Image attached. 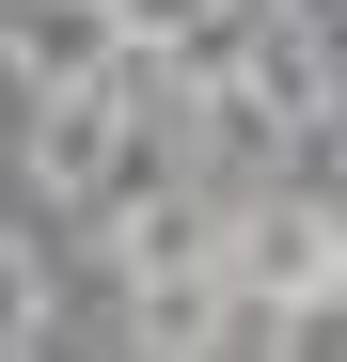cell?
Returning <instances> with one entry per match:
<instances>
[{"mask_svg": "<svg viewBox=\"0 0 347 362\" xmlns=\"http://www.w3.org/2000/svg\"><path fill=\"white\" fill-rule=\"evenodd\" d=\"M32 189L47 205H110V189H127V95H110V79L32 95Z\"/></svg>", "mask_w": 347, "mask_h": 362, "instance_id": "6da1fadb", "label": "cell"}, {"mask_svg": "<svg viewBox=\"0 0 347 362\" xmlns=\"http://www.w3.org/2000/svg\"><path fill=\"white\" fill-rule=\"evenodd\" d=\"M0 47H16V79L79 95V79L127 64V0H0Z\"/></svg>", "mask_w": 347, "mask_h": 362, "instance_id": "7a4b0ae2", "label": "cell"}, {"mask_svg": "<svg viewBox=\"0 0 347 362\" xmlns=\"http://www.w3.org/2000/svg\"><path fill=\"white\" fill-rule=\"evenodd\" d=\"M253 110H268V127H316V110H331V64H316V32H300V16L253 32Z\"/></svg>", "mask_w": 347, "mask_h": 362, "instance_id": "3957f363", "label": "cell"}, {"mask_svg": "<svg viewBox=\"0 0 347 362\" xmlns=\"http://www.w3.org/2000/svg\"><path fill=\"white\" fill-rule=\"evenodd\" d=\"M268 346H284V362H347V284H316V299H268Z\"/></svg>", "mask_w": 347, "mask_h": 362, "instance_id": "277c9868", "label": "cell"}, {"mask_svg": "<svg viewBox=\"0 0 347 362\" xmlns=\"http://www.w3.org/2000/svg\"><path fill=\"white\" fill-rule=\"evenodd\" d=\"M32 315H47V284H32V268H16V236H0V346H16V331H32Z\"/></svg>", "mask_w": 347, "mask_h": 362, "instance_id": "5b68a950", "label": "cell"}]
</instances>
